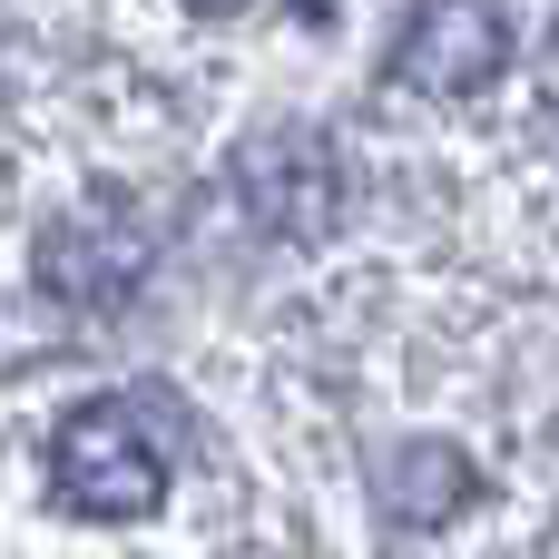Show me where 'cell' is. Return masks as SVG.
<instances>
[{"label":"cell","mask_w":559,"mask_h":559,"mask_svg":"<svg viewBox=\"0 0 559 559\" xmlns=\"http://www.w3.org/2000/svg\"><path fill=\"white\" fill-rule=\"evenodd\" d=\"M236 187H246V216L265 226V236H324L334 216H344V157L314 138V128H275V138H255L246 157H236Z\"/></svg>","instance_id":"7a4b0ae2"},{"label":"cell","mask_w":559,"mask_h":559,"mask_svg":"<svg viewBox=\"0 0 559 559\" xmlns=\"http://www.w3.org/2000/svg\"><path fill=\"white\" fill-rule=\"evenodd\" d=\"M167 472H177V442L128 393H88L49 432V491L79 521H147L167 501Z\"/></svg>","instance_id":"6da1fadb"},{"label":"cell","mask_w":559,"mask_h":559,"mask_svg":"<svg viewBox=\"0 0 559 559\" xmlns=\"http://www.w3.org/2000/svg\"><path fill=\"white\" fill-rule=\"evenodd\" d=\"M187 10H206V20H226V10H246V0H187Z\"/></svg>","instance_id":"5b68a950"},{"label":"cell","mask_w":559,"mask_h":559,"mask_svg":"<svg viewBox=\"0 0 559 559\" xmlns=\"http://www.w3.org/2000/svg\"><path fill=\"white\" fill-rule=\"evenodd\" d=\"M501 69H511V29L481 0H423L403 20V39H393V79L423 88V98H452V108L481 98Z\"/></svg>","instance_id":"3957f363"},{"label":"cell","mask_w":559,"mask_h":559,"mask_svg":"<svg viewBox=\"0 0 559 559\" xmlns=\"http://www.w3.org/2000/svg\"><path fill=\"white\" fill-rule=\"evenodd\" d=\"M138 275H147V226L118 206V197H98V206H69L49 236H39V285L59 295V305H128L138 295Z\"/></svg>","instance_id":"277c9868"}]
</instances>
